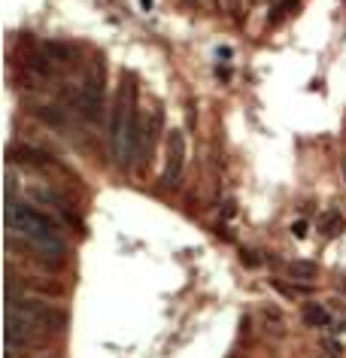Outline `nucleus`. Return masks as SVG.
<instances>
[{
	"mask_svg": "<svg viewBox=\"0 0 346 358\" xmlns=\"http://www.w3.org/2000/svg\"><path fill=\"white\" fill-rule=\"evenodd\" d=\"M106 146H110L113 164L128 170L131 161L140 158L137 152L143 146V124L137 115V83L134 76H125L113 101V115H110V131H106Z\"/></svg>",
	"mask_w": 346,
	"mask_h": 358,
	"instance_id": "f257e3e1",
	"label": "nucleus"
},
{
	"mask_svg": "<svg viewBox=\"0 0 346 358\" xmlns=\"http://www.w3.org/2000/svg\"><path fill=\"white\" fill-rule=\"evenodd\" d=\"M6 225H10V234L22 237V243L34 255H40L43 262H61L67 255V243L61 237L58 225L46 213L34 210L28 203H22V201L6 203Z\"/></svg>",
	"mask_w": 346,
	"mask_h": 358,
	"instance_id": "f03ea898",
	"label": "nucleus"
},
{
	"mask_svg": "<svg viewBox=\"0 0 346 358\" xmlns=\"http://www.w3.org/2000/svg\"><path fill=\"white\" fill-rule=\"evenodd\" d=\"M6 316L22 319L24 325H31L37 334H55V331L67 325V316L61 310L49 307V303H43V301L15 298V294H10V301H6Z\"/></svg>",
	"mask_w": 346,
	"mask_h": 358,
	"instance_id": "7ed1b4c3",
	"label": "nucleus"
},
{
	"mask_svg": "<svg viewBox=\"0 0 346 358\" xmlns=\"http://www.w3.org/2000/svg\"><path fill=\"white\" fill-rule=\"evenodd\" d=\"M185 155H189V146H185V134L180 128L167 131V155H164V173H161V185L164 189H176L182 179V167H185Z\"/></svg>",
	"mask_w": 346,
	"mask_h": 358,
	"instance_id": "20e7f679",
	"label": "nucleus"
},
{
	"mask_svg": "<svg viewBox=\"0 0 346 358\" xmlns=\"http://www.w3.org/2000/svg\"><path fill=\"white\" fill-rule=\"evenodd\" d=\"M161 131H164V113H161V106H152V110H149V119L143 124V152H140V164H143V167H146L149 155L155 152Z\"/></svg>",
	"mask_w": 346,
	"mask_h": 358,
	"instance_id": "39448f33",
	"label": "nucleus"
},
{
	"mask_svg": "<svg viewBox=\"0 0 346 358\" xmlns=\"http://www.w3.org/2000/svg\"><path fill=\"white\" fill-rule=\"evenodd\" d=\"M259 319H261V328L268 331V334L282 337V331H286V316H282V310H277L273 303H264L259 310Z\"/></svg>",
	"mask_w": 346,
	"mask_h": 358,
	"instance_id": "423d86ee",
	"label": "nucleus"
},
{
	"mask_svg": "<svg viewBox=\"0 0 346 358\" xmlns=\"http://www.w3.org/2000/svg\"><path fill=\"white\" fill-rule=\"evenodd\" d=\"M301 316H304V322H307L310 328H334L331 313H328L325 307H319V303H307Z\"/></svg>",
	"mask_w": 346,
	"mask_h": 358,
	"instance_id": "0eeeda50",
	"label": "nucleus"
},
{
	"mask_svg": "<svg viewBox=\"0 0 346 358\" xmlns=\"http://www.w3.org/2000/svg\"><path fill=\"white\" fill-rule=\"evenodd\" d=\"M319 234L322 237H334V234H340V231L346 228V222H343V216L337 210H325L322 216H319Z\"/></svg>",
	"mask_w": 346,
	"mask_h": 358,
	"instance_id": "6e6552de",
	"label": "nucleus"
},
{
	"mask_svg": "<svg viewBox=\"0 0 346 358\" xmlns=\"http://www.w3.org/2000/svg\"><path fill=\"white\" fill-rule=\"evenodd\" d=\"M289 276H295V280H313L316 276V264L313 262H289Z\"/></svg>",
	"mask_w": 346,
	"mask_h": 358,
	"instance_id": "1a4fd4ad",
	"label": "nucleus"
},
{
	"mask_svg": "<svg viewBox=\"0 0 346 358\" xmlns=\"http://www.w3.org/2000/svg\"><path fill=\"white\" fill-rule=\"evenodd\" d=\"M273 289H277L280 294H286V298H307L310 292V285H295V282H280V280H273Z\"/></svg>",
	"mask_w": 346,
	"mask_h": 358,
	"instance_id": "9d476101",
	"label": "nucleus"
},
{
	"mask_svg": "<svg viewBox=\"0 0 346 358\" xmlns=\"http://www.w3.org/2000/svg\"><path fill=\"white\" fill-rule=\"evenodd\" d=\"M319 358H343V343L337 337H325L319 343Z\"/></svg>",
	"mask_w": 346,
	"mask_h": 358,
	"instance_id": "9b49d317",
	"label": "nucleus"
},
{
	"mask_svg": "<svg viewBox=\"0 0 346 358\" xmlns=\"http://www.w3.org/2000/svg\"><path fill=\"white\" fill-rule=\"evenodd\" d=\"M295 6H298V3H295V0H280V3H277V6H273V13L268 15V24H280V22H282V19H286V15H289L291 10H295Z\"/></svg>",
	"mask_w": 346,
	"mask_h": 358,
	"instance_id": "f8f14e48",
	"label": "nucleus"
},
{
	"mask_svg": "<svg viewBox=\"0 0 346 358\" xmlns=\"http://www.w3.org/2000/svg\"><path fill=\"white\" fill-rule=\"evenodd\" d=\"M37 115H40V119L43 122H49V124H64V115H61L58 110H55V106H37Z\"/></svg>",
	"mask_w": 346,
	"mask_h": 358,
	"instance_id": "ddd939ff",
	"label": "nucleus"
},
{
	"mask_svg": "<svg viewBox=\"0 0 346 358\" xmlns=\"http://www.w3.org/2000/svg\"><path fill=\"white\" fill-rule=\"evenodd\" d=\"M307 228H310V225H307L304 219H295V222H291V234H295L298 240H304V237H307Z\"/></svg>",
	"mask_w": 346,
	"mask_h": 358,
	"instance_id": "4468645a",
	"label": "nucleus"
},
{
	"mask_svg": "<svg viewBox=\"0 0 346 358\" xmlns=\"http://www.w3.org/2000/svg\"><path fill=\"white\" fill-rule=\"evenodd\" d=\"M237 216V207H234V203H225V207H222V222H228V219H234Z\"/></svg>",
	"mask_w": 346,
	"mask_h": 358,
	"instance_id": "2eb2a0df",
	"label": "nucleus"
},
{
	"mask_svg": "<svg viewBox=\"0 0 346 358\" xmlns=\"http://www.w3.org/2000/svg\"><path fill=\"white\" fill-rule=\"evenodd\" d=\"M228 58H231V49L222 46V49H219V61H228Z\"/></svg>",
	"mask_w": 346,
	"mask_h": 358,
	"instance_id": "dca6fc26",
	"label": "nucleus"
},
{
	"mask_svg": "<svg viewBox=\"0 0 346 358\" xmlns=\"http://www.w3.org/2000/svg\"><path fill=\"white\" fill-rule=\"evenodd\" d=\"M140 10L149 13V10H152V0H140Z\"/></svg>",
	"mask_w": 346,
	"mask_h": 358,
	"instance_id": "f3484780",
	"label": "nucleus"
},
{
	"mask_svg": "<svg viewBox=\"0 0 346 358\" xmlns=\"http://www.w3.org/2000/svg\"><path fill=\"white\" fill-rule=\"evenodd\" d=\"M340 173H343V182H346V158L340 161Z\"/></svg>",
	"mask_w": 346,
	"mask_h": 358,
	"instance_id": "a211bd4d",
	"label": "nucleus"
}]
</instances>
